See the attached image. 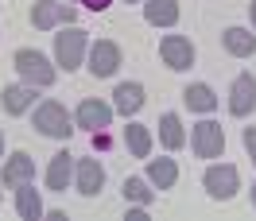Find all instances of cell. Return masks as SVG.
Listing matches in <instances>:
<instances>
[{
    "label": "cell",
    "mask_w": 256,
    "mask_h": 221,
    "mask_svg": "<svg viewBox=\"0 0 256 221\" xmlns=\"http://www.w3.org/2000/svg\"><path fill=\"white\" fill-rule=\"evenodd\" d=\"M86 50H90V32H82V28H74V24H66L62 32L54 35V62L62 66L66 74L82 66Z\"/></svg>",
    "instance_id": "1"
},
{
    "label": "cell",
    "mask_w": 256,
    "mask_h": 221,
    "mask_svg": "<svg viewBox=\"0 0 256 221\" xmlns=\"http://www.w3.org/2000/svg\"><path fill=\"white\" fill-rule=\"evenodd\" d=\"M12 62H16L20 78L28 82V86H54V78H58V70H54L39 50H32V47H20Z\"/></svg>",
    "instance_id": "2"
},
{
    "label": "cell",
    "mask_w": 256,
    "mask_h": 221,
    "mask_svg": "<svg viewBox=\"0 0 256 221\" xmlns=\"http://www.w3.org/2000/svg\"><path fill=\"white\" fill-rule=\"evenodd\" d=\"M202 186H206L210 198L229 202V198L240 190V171L233 163H214V167H206V174H202Z\"/></svg>",
    "instance_id": "3"
},
{
    "label": "cell",
    "mask_w": 256,
    "mask_h": 221,
    "mask_svg": "<svg viewBox=\"0 0 256 221\" xmlns=\"http://www.w3.org/2000/svg\"><path fill=\"white\" fill-rule=\"evenodd\" d=\"M35 128H39L43 136H50V140H66V136L74 132V120H70L66 105H58V101H43V105L35 109Z\"/></svg>",
    "instance_id": "4"
},
{
    "label": "cell",
    "mask_w": 256,
    "mask_h": 221,
    "mask_svg": "<svg viewBox=\"0 0 256 221\" xmlns=\"http://www.w3.org/2000/svg\"><path fill=\"white\" fill-rule=\"evenodd\" d=\"M78 20V8L66 4V0H35L32 8V24L39 32H50V28H66Z\"/></svg>",
    "instance_id": "5"
},
{
    "label": "cell",
    "mask_w": 256,
    "mask_h": 221,
    "mask_svg": "<svg viewBox=\"0 0 256 221\" xmlns=\"http://www.w3.org/2000/svg\"><path fill=\"white\" fill-rule=\"evenodd\" d=\"M190 148L198 159H218L225 152V132L218 120H202V124H194L190 132Z\"/></svg>",
    "instance_id": "6"
},
{
    "label": "cell",
    "mask_w": 256,
    "mask_h": 221,
    "mask_svg": "<svg viewBox=\"0 0 256 221\" xmlns=\"http://www.w3.org/2000/svg\"><path fill=\"white\" fill-rule=\"evenodd\" d=\"M160 58L167 70H190L194 66V43L186 35H163L160 39Z\"/></svg>",
    "instance_id": "7"
},
{
    "label": "cell",
    "mask_w": 256,
    "mask_h": 221,
    "mask_svg": "<svg viewBox=\"0 0 256 221\" xmlns=\"http://www.w3.org/2000/svg\"><path fill=\"white\" fill-rule=\"evenodd\" d=\"M116 66H120V47L112 39H97L90 47V74L94 78H112Z\"/></svg>",
    "instance_id": "8"
},
{
    "label": "cell",
    "mask_w": 256,
    "mask_h": 221,
    "mask_svg": "<svg viewBox=\"0 0 256 221\" xmlns=\"http://www.w3.org/2000/svg\"><path fill=\"white\" fill-rule=\"evenodd\" d=\"M74 124H78V128H90V132L109 128L112 124V105L97 101V97H86V101L78 105V112H74Z\"/></svg>",
    "instance_id": "9"
},
{
    "label": "cell",
    "mask_w": 256,
    "mask_h": 221,
    "mask_svg": "<svg viewBox=\"0 0 256 221\" xmlns=\"http://www.w3.org/2000/svg\"><path fill=\"white\" fill-rule=\"evenodd\" d=\"M256 109V78L252 74H237L233 90H229V112L233 116H248Z\"/></svg>",
    "instance_id": "10"
},
{
    "label": "cell",
    "mask_w": 256,
    "mask_h": 221,
    "mask_svg": "<svg viewBox=\"0 0 256 221\" xmlns=\"http://www.w3.org/2000/svg\"><path fill=\"white\" fill-rule=\"evenodd\" d=\"M74 182H78V194L94 198L105 186V167L97 159H74Z\"/></svg>",
    "instance_id": "11"
},
{
    "label": "cell",
    "mask_w": 256,
    "mask_h": 221,
    "mask_svg": "<svg viewBox=\"0 0 256 221\" xmlns=\"http://www.w3.org/2000/svg\"><path fill=\"white\" fill-rule=\"evenodd\" d=\"M140 109H144V86L140 82H120L112 90V112L132 116V112H140Z\"/></svg>",
    "instance_id": "12"
},
{
    "label": "cell",
    "mask_w": 256,
    "mask_h": 221,
    "mask_svg": "<svg viewBox=\"0 0 256 221\" xmlns=\"http://www.w3.org/2000/svg\"><path fill=\"white\" fill-rule=\"evenodd\" d=\"M0 105L8 116H20V112H28L35 105V86H4V94H0Z\"/></svg>",
    "instance_id": "13"
},
{
    "label": "cell",
    "mask_w": 256,
    "mask_h": 221,
    "mask_svg": "<svg viewBox=\"0 0 256 221\" xmlns=\"http://www.w3.org/2000/svg\"><path fill=\"white\" fill-rule=\"evenodd\" d=\"M35 178V159L28 152H12V159L4 163V186L16 190L20 182H32Z\"/></svg>",
    "instance_id": "14"
},
{
    "label": "cell",
    "mask_w": 256,
    "mask_h": 221,
    "mask_svg": "<svg viewBox=\"0 0 256 221\" xmlns=\"http://www.w3.org/2000/svg\"><path fill=\"white\" fill-rule=\"evenodd\" d=\"M16 214L24 221H39L47 210H43V198H39V190L32 186V182H20L16 186Z\"/></svg>",
    "instance_id": "15"
},
{
    "label": "cell",
    "mask_w": 256,
    "mask_h": 221,
    "mask_svg": "<svg viewBox=\"0 0 256 221\" xmlns=\"http://www.w3.org/2000/svg\"><path fill=\"white\" fill-rule=\"evenodd\" d=\"M70 178H74V156H70V152H58V156H50V167H47V186L54 190V194H62Z\"/></svg>",
    "instance_id": "16"
},
{
    "label": "cell",
    "mask_w": 256,
    "mask_h": 221,
    "mask_svg": "<svg viewBox=\"0 0 256 221\" xmlns=\"http://www.w3.org/2000/svg\"><path fill=\"white\" fill-rule=\"evenodd\" d=\"M144 20L152 28H175L178 24V0H148Z\"/></svg>",
    "instance_id": "17"
},
{
    "label": "cell",
    "mask_w": 256,
    "mask_h": 221,
    "mask_svg": "<svg viewBox=\"0 0 256 221\" xmlns=\"http://www.w3.org/2000/svg\"><path fill=\"white\" fill-rule=\"evenodd\" d=\"M182 105H186L190 112H214L218 109V94L210 90L206 82H194V86L182 90Z\"/></svg>",
    "instance_id": "18"
},
{
    "label": "cell",
    "mask_w": 256,
    "mask_h": 221,
    "mask_svg": "<svg viewBox=\"0 0 256 221\" xmlns=\"http://www.w3.org/2000/svg\"><path fill=\"white\" fill-rule=\"evenodd\" d=\"M222 43L229 54H237V58H248V54H256V35L248 32V28H225Z\"/></svg>",
    "instance_id": "19"
},
{
    "label": "cell",
    "mask_w": 256,
    "mask_h": 221,
    "mask_svg": "<svg viewBox=\"0 0 256 221\" xmlns=\"http://www.w3.org/2000/svg\"><path fill=\"white\" fill-rule=\"evenodd\" d=\"M148 182L160 190H171L178 182V167L175 159H148Z\"/></svg>",
    "instance_id": "20"
},
{
    "label": "cell",
    "mask_w": 256,
    "mask_h": 221,
    "mask_svg": "<svg viewBox=\"0 0 256 221\" xmlns=\"http://www.w3.org/2000/svg\"><path fill=\"white\" fill-rule=\"evenodd\" d=\"M160 144L167 152H178L182 144H186V132H182V120H178L175 112H163L160 116Z\"/></svg>",
    "instance_id": "21"
},
{
    "label": "cell",
    "mask_w": 256,
    "mask_h": 221,
    "mask_svg": "<svg viewBox=\"0 0 256 221\" xmlns=\"http://www.w3.org/2000/svg\"><path fill=\"white\" fill-rule=\"evenodd\" d=\"M124 144H128V152L136 159H148L152 156V128L148 124H128L124 128Z\"/></svg>",
    "instance_id": "22"
},
{
    "label": "cell",
    "mask_w": 256,
    "mask_h": 221,
    "mask_svg": "<svg viewBox=\"0 0 256 221\" xmlns=\"http://www.w3.org/2000/svg\"><path fill=\"white\" fill-rule=\"evenodd\" d=\"M124 202H132V206H152L156 202V190L148 186V178H124Z\"/></svg>",
    "instance_id": "23"
},
{
    "label": "cell",
    "mask_w": 256,
    "mask_h": 221,
    "mask_svg": "<svg viewBox=\"0 0 256 221\" xmlns=\"http://www.w3.org/2000/svg\"><path fill=\"white\" fill-rule=\"evenodd\" d=\"M240 144H244V152H248L252 163H256V128H244V132H240Z\"/></svg>",
    "instance_id": "24"
},
{
    "label": "cell",
    "mask_w": 256,
    "mask_h": 221,
    "mask_svg": "<svg viewBox=\"0 0 256 221\" xmlns=\"http://www.w3.org/2000/svg\"><path fill=\"white\" fill-rule=\"evenodd\" d=\"M94 148H97V152H105V148H112V136L105 132V128H97V132H94Z\"/></svg>",
    "instance_id": "25"
},
{
    "label": "cell",
    "mask_w": 256,
    "mask_h": 221,
    "mask_svg": "<svg viewBox=\"0 0 256 221\" xmlns=\"http://www.w3.org/2000/svg\"><path fill=\"white\" fill-rule=\"evenodd\" d=\"M82 4H86V8H90V12H105V8H109L112 0H82Z\"/></svg>",
    "instance_id": "26"
},
{
    "label": "cell",
    "mask_w": 256,
    "mask_h": 221,
    "mask_svg": "<svg viewBox=\"0 0 256 221\" xmlns=\"http://www.w3.org/2000/svg\"><path fill=\"white\" fill-rule=\"evenodd\" d=\"M128 221H148V206H136V210H128Z\"/></svg>",
    "instance_id": "27"
},
{
    "label": "cell",
    "mask_w": 256,
    "mask_h": 221,
    "mask_svg": "<svg viewBox=\"0 0 256 221\" xmlns=\"http://www.w3.org/2000/svg\"><path fill=\"white\" fill-rule=\"evenodd\" d=\"M248 16H252V28H256V0L248 4Z\"/></svg>",
    "instance_id": "28"
},
{
    "label": "cell",
    "mask_w": 256,
    "mask_h": 221,
    "mask_svg": "<svg viewBox=\"0 0 256 221\" xmlns=\"http://www.w3.org/2000/svg\"><path fill=\"white\" fill-rule=\"evenodd\" d=\"M0 156H4V128H0Z\"/></svg>",
    "instance_id": "29"
},
{
    "label": "cell",
    "mask_w": 256,
    "mask_h": 221,
    "mask_svg": "<svg viewBox=\"0 0 256 221\" xmlns=\"http://www.w3.org/2000/svg\"><path fill=\"white\" fill-rule=\"evenodd\" d=\"M252 206H256V182H252Z\"/></svg>",
    "instance_id": "30"
},
{
    "label": "cell",
    "mask_w": 256,
    "mask_h": 221,
    "mask_svg": "<svg viewBox=\"0 0 256 221\" xmlns=\"http://www.w3.org/2000/svg\"><path fill=\"white\" fill-rule=\"evenodd\" d=\"M124 4H140V0H124Z\"/></svg>",
    "instance_id": "31"
},
{
    "label": "cell",
    "mask_w": 256,
    "mask_h": 221,
    "mask_svg": "<svg viewBox=\"0 0 256 221\" xmlns=\"http://www.w3.org/2000/svg\"><path fill=\"white\" fill-rule=\"evenodd\" d=\"M66 4H70V0H66Z\"/></svg>",
    "instance_id": "32"
}]
</instances>
